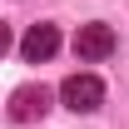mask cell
Instances as JSON below:
<instances>
[{
	"mask_svg": "<svg viewBox=\"0 0 129 129\" xmlns=\"http://www.w3.org/2000/svg\"><path fill=\"white\" fill-rule=\"evenodd\" d=\"M60 99H64V109H75V114H94L104 104V84L94 75H70L60 84Z\"/></svg>",
	"mask_w": 129,
	"mask_h": 129,
	"instance_id": "1",
	"label": "cell"
},
{
	"mask_svg": "<svg viewBox=\"0 0 129 129\" xmlns=\"http://www.w3.org/2000/svg\"><path fill=\"white\" fill-rule=\"evenodd\" d=\"M5 50H10V30L0 25V55H5Z\"/></svg>",
	"mask_w": 129,
	"mask_h": 129,
	"instance_id": "5",
	"label": "cell"
},
{
	"mask_svg": "<svg viewBox=\"0 0 129 129\" xmlns=\"http://www.w3.org/2000/svg\"><path fill=\"white\" fill-rule=\"evenodd\" d=\"M75 55L80 60H109L114 55V30L109 25H80V35H75Z\"/></svg>",
	"mask_w": 129,
	"mask_h": 129,
	"instance_id": "3",
	"label": "cell"
},
{
	"mask_svg": "<svg viewBox=\"0 0 129 129\" xmlns=\"http://www.w3.org/2000/svg\"><path fill=\"white\" fill-rule=\"evenodd\" d=\"M45 109H50V89L45 84H20L15 94H10V119H15V124L45 119Z\"/></svg>",
	"mask_w": 129,
	"mask_h": 129,
	"instance_id": "2",
	"label": "cell"
},
{
	"mask_svg": "<svg viewBox=\"0 0 129 129\" xmlns=\"http://www.w3.org/2000/svg\"><path fill=\"white\" fill-rule=\"evenodd\" d=\"M55 50H60V30H55V25H30L25 40H20V55H25L30 64H45Z\"/></svg>",
	"mask_w": 129,
	"mask_h": 129,
	"instance_id": "4",
	"label": "cell"
}]
</instances>
